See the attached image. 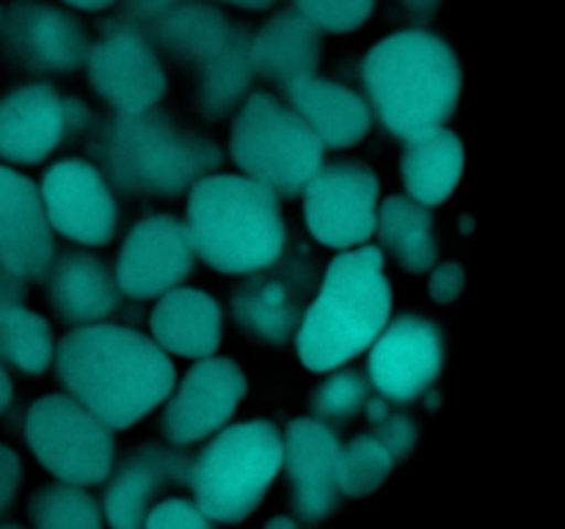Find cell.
<instances>
[{"label":"cell","mask_w":565,"mask_h":529,"mask_svg":"<svg viewBox=\"0 0 565 529\" xmlns=\"http://www.w3.org/2000/svg\"><path fill=\"white\" fill-rule=\"evenodd\" d=\"M53 358L66 397L110 430L141 422L177 384L169 353L125 325H81L58 342Z\"/></svg>","instance_id":"obj_1"},{"label":"cell","mask_w":565,"mask_h":529,"mask_svg":"<svg viewBox=\"0 0 565 529\" xmlns=\"http://www.w3.org/2000/svg\"><path fill=\"white\" fill-rule=\"evenodd\" d=\"M461 83L450 44L419 28L390 33L362 61L370 110L401 141L445 127L458 108Z\"/></svg>","instance_id":"obj_2"},{"label":"cell","mask_w":565,"mask_h":529,"mask_svg":"<svg viewBox=\"0 0 565 529\" xmlns=\"http://www.w3.org/2000/svg\"><path fill=\"white\" fill-rule=\"evenodd\" d=\"M392 314V284L384 276V251L359 246L326 268L318 295L296 331L298 358L312 373H331L362 356Z\"/></svg>","instance_id":"obj_3"},{"label":"cell","mask_w":565,"mask_h":529,"mask_svg":"<svg viewBox=\"0 0 565 529\" xmlns=\"http://www.w3.org/2000/svg\"><path fill=\"white\" fill-rule=\"evenodd\" d=\"M88 152L99 160L105 182L147 196H180L224 165L218 143L166 110L110 116L92 136Z\"/></svg>","instance_id":"obj_4"},{"label":"cell","mask_w":565,"mask_h":529,"mask_svg":"<svg viewBox=\"0 0 565 529\" xmlns=\"http://www.w3.org/2000/svg\"><path fill=\"white\" fill-rule=\"evenodd\" d=\"M185 226L199 257L218 273H257L279 262L287 246L279 198L248 176L213 174L196 182Z\"/></svg>","instance_id":"obj_5"},{"label":"cell","mask_w":565,"mask_h":529,"mask_svg":"<svg viewBox=\"0 0 565 529\" xmlns=\"http://www.w3.org/2000/svg\"><path fill=\"white\" fill-rule=\"evenodd\" d=\"M281 461V435L268 419L224 428L191 463L193 505L210 521H246L279 477Z\"/></svg>","instance_id":"obj_6"},{"label":"cell","mask_w":565,"mask_h":529,"mask_svg":"<svg viewBox=\"0 0 565 529\" xmlns=\"http://www.w3.org/2000/svg\"><path fill=\"white\" fill-rule=\"evenodd\" d=\"M230 152L237 169L276 198L298 196L323 165V147L312 130L265 91H254L237 110Z\"/></svg>","instance_id":"obj_7"},{"label":"cell","mask_w":565,"mask_h":529,"mask_svg":"<svg viewBox=\"0 0 565 529\" xmlns=\"http://www.w3.org/2000/svg\"><path fill=\"white\" fill-rule=\"evenodd\" d=\"M25 441L58 483L86 488L114 468V430L66 395H44L28 408Z\"/></svg>","instance_id":"obj_8"},{"label":"cell","mask_w":565,"mask_h":529,"mask_svg":"<svg viewBox=\"0 0 565 529\" xmlns=\"http://www.w3.org/2000/svg\"><path fill=\"white\" fill-rule=\"evenodd\" d=\"M381 182L356 160L320 165L303 187V220L309 235L329 248L351 251L375 235Z\"/></svg>","instance_id":"obj_9"},{"label":"cell","mask_w":565,"mask_h":529,"mask_svg":"<svg viewBox=\"0 0 565 529\" xmlns=\"http://www.w3.org/2000/svg\"><path fill=\"white\" fill-rule=\"evenodd\" d=\"M0 47L20 69L33 75H72L86 64V28L70 11L44 0H11L0 11Z\"/></svg>","instance_id":"obj_10"},{"label":"cell","mask_w":565,"mask_h":529,"mask_svg":"<svg viewBox=\"0 0 565 529\" xmlns=\"http://www.w3.org/2000/svg\"><path fill=\"white\" fill-rule=\"evenodd\" d=\"M246 391L248 380L235 361L218 356L199 358L166 397L160 433L174 446L199 444L224 430Z\"/></svg>","instance_id":"obj_11"},{"label":"cell","mask_w":565,"mask_h":529,"mask_svg":"<svg viewBox=\"0 0 565 529\" xmlns=\"http://www.w3.org/2000/svg\"><path fill=\"white\" fill-rule=\"evenodd\" d=\"M86 66L97 97L119 116L154 110L169 86L163 61L132 25L108 28L105 36L88 47Z\"/></svg>","instance_id":"obj_12"},{"label":"cell","mask_w":565,"mask_h":529,"mask_svg":"<svg viewBox=\"0 0 565 529\" xmlns=\"http://www.w3.org/2000/svg\"><path fill=\"white\" fill-rule=\"evenodd\" d=\"M196 268L188 226L169 213L138 220L116 257V284L127 298H160L177 290Z\"/></svg>","instance_id":"obj_13"},{"label":"cell","mask_w":565,"mask_h":529,"mask_svg":"<svg viewBox=\"0 0 565 529\" xmlns=\"http://www.w3.org/2000/svg\"><path fill=\"white\" fill-rule=\"evenodd\" d=\"M445 367V336L419 314H401L370 345L367 375L390 402H412L434 386Z\"/></svg>","instance_id":"obj_14"},{"label":"cell","mask_w":565,"mask_h":529,"mask_svg":"<svg viewBox=\"0 0 565 529\" xmlns=\"http://www.w3.org/2000/svg\"><path fill=\"white\" fill-rule=\"evenodd\" d=\"M50 229L81 246H105L114 240L116 198L99 169L88 160H61L50 165L39 185Z\"/></svg>","instance_id":"obj_15"},{"label":"cell","mask_w":565,"mask_h":529,"mask_svg":"<svg viewBox=\"0 0 565 529\" xmlns=\"http://www.w3.org/2000/svg\"><path fill=\"white\" fill-rule=\"evenodd\" d=\"M53 257V229L36 182L0 165V270L20 281H44Z\"/></svg>","instance_id":"obj_16"},{"label":"cell","mask_w":565,"mask_h":529,"mask_svg":"<svg viewBox=\"0 0 565 529\" xmlns=\"http://www.w3.org/2000/svg\"><path fill=\"white\" fill-rule=\"evenodd\" d=\"M340 435L318 419H292L281 435V468H287L292 501L301 518L320 521L334 512L340 488Z\"/></svg>","instance_id":"obj_17"},{"label":"cell","mask_w":565,"mask_h":529,"mask_svg":"<svg viewBox=\"0 0 565 529\" xmlns=\"http://www.w3.org/2000/svg\"><path fill=\"white\" fill-rule=\"evenodd\" d=\"M103 510L110 529H141L166 485H188L191 461L163 444L136 446L110 468Z\"/></svg>","instance_id":"obj_18"},{"label":"cell","mask_w":565,"mask_h":529,"mask_svg":"<svg viewBox=\"0 0 565 529\" xmlns=\"http://www.w3.org/2000/svg\"><path fill=\"white\" fill-rule=\"evenodd\" d=\"M66 136V97L47 83H28L0 99V158L9 163H42Z\"/></svg>","instance_id":"obj_19"},{"label":"cell","mask_w":565,"mask_h":529,"mask_svg":"<svg viewBox=\"0 0 565 529\" xmlns=\"http://www.w3.org/2000/svg\"><path fill=\"white\" fill-rule=\"evenodd\" d=\"M303 270L309 268L296 262L281 270H274V264H268L265 270L252 273V279L243 281L241 287H235L230 303L237 325L246 334L270 342V345H281L290 339L307 312L303 298H307L312 273L301 279Z\"/></svg>","instance_id":"obj_20"},{"label":"cell","mask_w":565,"mask_h":529,"mask_svg":"<svg viewBox=\"0 0 565 529\" xmlns=\"http://www.w3.org/2000/svg\"><path fill=\"white\" fill-rule=\"evenodd\" d=\"M47 301L58 320L75 325L105 323L121 303L116 273L103 257L66 251L53 257L47 276Z\"/></svg>","instance_id":"obj_21"},{"label":"cell","mask_w":565,"mask_h":529,"mask_svg":"<svg viewBox=\"0 0 565 529\" xmlns=\"http://www.w3.org/2000/svg\"><path fill=\"white\" fill-rule=\"evenodd\" d=\"M290 110L312 130L323 149L356 147L373 125L367 99L323 77H298L281 86Z\"/></svg>","instance_id":"obj_22"},{"label":"cell","mask_w":565,"mask_h":529,"mask_svg":"<svg viewBox=\"0 0 565 529\" xmlns=\"http://www.w3.org/2000/svg\"><path fill=\"white\" fill-rule=\"evenodd\" d=\"M152 342L166 353L210 358L221 347L224 314L213 295L193 287H177L158 298L149 317Z\"/></svg>","instance_id":"obj_23"},{"label":"cell","mask_w":565,"mask_h":529,"mask_svg":"<svg viewBox=\"0 0 565 529\" xmlns=\"http://www.w3.org/2000/svg\"><path fill=\"white\" fill-rule=\"evenodd\" d=\"M248 53L254 75L287 86L298 77L315 75L320 64V31L298 11H279L252 36Z\"/></svg>","instance_id":"obj_24"},{"label":"cell","mask_w":565,"mask_h":529,"mask_svg":"<svg viewBox=\"0 0 565 529\" xmlns=\"http://www.w3.org/2000/svg\"><path fill=\"white\" fill-rule=\"evenodd\" d=\"M463 163H467L463 141L445 127L406 141L401 160L406 196L425 207H439L461 182Z\"/></svg>","instance_id":"obj_25"},{"label":"cell","mask_w":565,"mask_h":529,"mask_svg":"<svg viewBox=\"0 0 565 529\" xmlns=\"http://www.w3.org/2000/svg\"><path fill=\"white\" fill-rule=\"evenodd\" d=\"M434 213L408 196H390L375 215L379 242L408 273H425L439 259V240L434 231Z\"/></svg>","instance_id":"obj_26"},{"label":"cell","mask_w":565,"mask_h":529,"mask_svg":"<svg viewBox=\"0 0 565 529\" xmlns=\"http://www.w3.org/2000/svg\"><path fill=\"white\" fill-rule=\"evenodd\" d=\"M232 31L235 22L230 17L199 0H180L160 20H154V33L171 58L180 64H196V69L224 47Z\"/></svg>","instance_id":"obj_27"},{"label":"cell","mask_w":565,"mask_h":529,"mask_svg":"<svg viewBox=\"0 0 565 529\" xmlns=\"http://www.w3.org/2000/svg\"><path fill=\"white\" fill-rule=\"evenodd\" d=\"M248 47H252V36L246 28L235 25L224 47L199 66V110L204 119H224L248 91V83L254 77Z\"/></svg>","instance_id":"obj_28"},{"label":"cell","mask_w":565,"mask_h":529,"mask_svg":"<svg viewBox=\"0 0 565 529\" xmlns=\"http://www.w3.org/2000/svg\"><path fill=\"white\" fill-rule=\"evenodd\" d=\"M53 328L25 303H0V367L42 375L53 364Z\"/></svg>","instance_id":"obj_29"},{"label":"cell","mask_w":565,"mask_h":529,"mask_svg":"<svg viewBox=\"0 0 565 529\" xmlns=\"http://www.w3.org/2000/svg\"><path fill=\"white\" fill-rule=\"evenodd\" d=\"M33 529H103L99 505L88 490L47 483L28 499Z\"/></svg>","instance_id":"obj_30"},{"label":"cell","mask_w":565,"mask_h":529,"mask_svg":"<svg viewBox=\"0 0 565 529\" xmlns=\"http://www.w3.org/2000/svg\"><path fill=\"white\" fill-rule=\"evenodd\" d=\"M390 452L375 441V435L362 433L353 435L340 450V466H337V488L351 499L375 494L392 474Z\"/></svg>","instance_id":"obj_31"},{"label":"cell","mask_w":565,"mask_h":529,"mask_svg":"<svg viewBox=\"0 0 565 529\" xmlns=\"http://www.w3.org/2000/svg\"><path fill=\"white\" fill-rule=\"evenodd\" d=\"M367 400L370 380L364 378V373H359V369H342V373H334L331 378H326L312 391L309 408H312L318 422L331 428V424L348 422V419L356 417Z\"/></svg>","instance_id":"obj_32"},{"label":"cell","mask_w":565,"mask_h":529,"mask_svg":"<svg viewBox=\"0 0 565 529\" xmlns=\"http://www.w3.org/2000/svg\"><path fill=\"white\" fill-rule=\"evenodd\" d=\"M296 11L323 33H351L373 17L375 0H296Z\"/></svg>","instance_id":"obj_33"},{"label":"cell","mask_w":565,"mask_h":529,"mask_svg":"<svg viewBox=\"0 0 565 529\" xmlns=\"http://www.w3.org/2000/svg\"><path fill=\"white\" fill-rule=\"evenodd\" d=\"M364 408H367V419L373 422L375 441L390 452L392 461H403L417 444V419L408 417L406 411H392L390 400L384 397H370Z\"/></svg>","instance_id":"obj_34"},{"label":"cell","mask_w":565,"mask_h":529,"mask_svg":"<svg viewBox=\"0 0 565 529\" xmlns=\"http://www.w3.org/2000/svg\"><path fill=\"white\" fill-rule=\"evenodd\" d=\"M141 529H215L213 521L191 499H166L149 510Z\"/></svg>","instance_id":"obj_35"},{"label":"cell","mask_w":565,"mask_h":529,"mask_svg":"<svg viewBox=\"0 0 565 529\" xmlns=\"http://www.w3.org/2000/svg\"><path fill=\"white\" fill-rule=\"evenodd\" d=\"M467 287V270L461 262H445L430 268L428 295L436 303H456Z\"/></svg>","instance_id":"obj_36"},{"label":"cell","mask_w":565,"mask_h":529,"mask_svg":"<svg viewBox=\"0 0 565 529\" xmlns=\"http://www.w3.org/2000/svg\"><path fill=\"white\" fill-rule=\"evenodd\" d=\"M22 479V461L11 446L0 444V512L14 501Z\"/></svg>","instance_id":"obj_37"},{"label":"cell","mask_w":565,"mask_h":529,"mask_svg":"<svg viewBox=\"0 0 565 529\" xmlns=\"http://www.w3.org/2000/svg\"><path fill=\"white\" fill-rule=\"evenodd\" d=\"M174 3H180V0H127V9L141 20H160Z\"/></svg>","instance_id":"obj_38"},{"label":"cell","mask_w":565,"mask_h":529,"mask_svg":"<svg viewBox=\"0 0 565 529\" xmlns=\"http://www.w3.org/2000/svg\"><path fill=\"white\" fill-rule=\"evenodd\" d=\"M0 303H25V281L0 270Z\"/></svg>","instance_id":"obj_39"},{"label":"cell","mask_w":565,"mask_h":529,"mask_svg":"<svg viewBox=\"0 0 565 529\" xmlns=\"http://www.w3.org/2000/svg\"><path fill=\"white\" fill-rule=\"evenodd\" d=\"M11 397H14V384H11L9 369L0 367V417H3L6 408L11 406Z\"/></svg>","instance_id":"obj_40"},{"label":"cell","mask_w":565,"mask_h":529,"mask_svg":"<svg viewBox=\"0 0 565 529\" xmlns=\"http://www.w3.org/2000/svg\"><path fill=\"white\" fill-rule=\"evenodd\" d=\"M64 3H70L72 9H81V11H103L108 9V6H114L116 0H64Z\"/></svg>","instance_id":"obj_41"},{"label":"cell","mask_w":565,"mask_h":529,"mask_svg":"<svg viewBox=\"0 0 565 529\" xmlns=\"http://www.w3.org/2000/svg\"><path fill=\"white\" fill-rule=\"evenodd\" d=\"M218 3H230L237 6V9H246V11H265L276 3V0H218Z\"/></svg>","instance_id":"obj_42"},{"label":"cell","mask_w":565,"mask_h":529,"mask_svg":"<svg viewBox=\"0 0 565 529\" xmlns=\"http://www.w3.org/2000/svg\"><path fill=\"white\" fill-rule=\"evenodd\" d=\"M403 3H406V9L414 11V14H430L441 0H403Z\"/></svg>","instance_id":"obj_43"},{"label":"cell","mask_w":565,"mask_h":529,"mask_svg":"<svg viewBox=\"0 0 565 529\" xmlns=\"http://www.w3.org/2000/svg\"><path fill=\"white\" fill-rule=\"evenodd\" d=\"M263 529H298V523L290 516H274Z\"/></svg>","instance_id":"obj_44"},{"label":"cell","mask_w":565,"mask_h":529,"mask_svg":"<svg viewBox=\"0 0 565 529\" xmlns=\"http://www.w3.org/2000/svg\"><path fill=\"white\" fill-rule=\"evenodd\" d=\"M0 529H25V527H20V523H3Z\"/></svg>","instance_id":"obj_45"}]
</instances>
